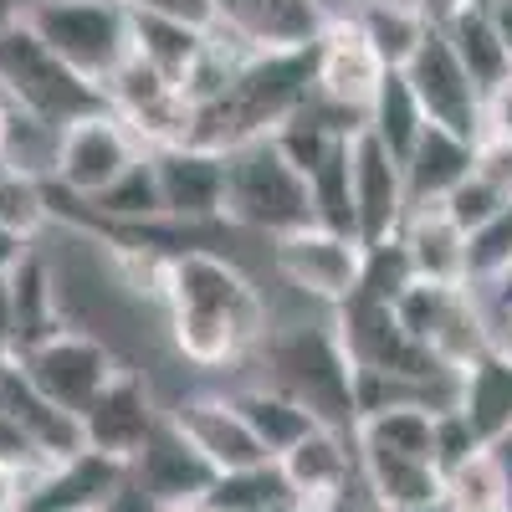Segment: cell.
<instances>
[{
	"instance_id": "6da1fadb",
	"label": "cell",
	"mask_w": 512,
	"mask_h": 512,
	"mask_svg": "<svg viewBox=\"0 0 512 512\" xmlns=\"http://www.w3.org/2000/svg\"><path fill=\"white\" fill-rule=\"evenodd\" d=\"M169 308V338L185 364L195 369H226L262 349L272 328L267 297L251 287V277L231 256L195 246L180 256H164V292Z\"/></svg>"
},
{
	"instance_id": "7a4b0ae2",
	"label": "cell",
	"mask_w": 512,
	"mask_h": 512,
	"mask_svg": "<svg viewBox=\"0 0 512 512\" xmlns=\"http://www.w3.org/2000/svg\"><path fill=\"white\" fill-rule=\"evenodd\" d=\"M313 67H318V47L246 57L231 88L216 103L195 108L190 144L216 149V154H236L246 144L272 139L282 123H292L297 113L308 108V98H313Z\"/></svg>"
},
{
	"instance_id": "3957f363",
	"label": "cell",
	"mask_w": 512,
	"mask_h": 512,
	"mask_svg": "<svg viewBox=\"0 0 512 512\" xmlns=\"http://www.w3.org/2000/svg\"><path fill=\"white\" fill-rule=\"evenodd\" d=\"M262 364H267V379L272 390L292 395L318 425H333V431H354L359 425V410H354V364L344 354L333 333V318L328 323H282V328H267L262 338Z\"/></svg>"
},
{
	"instance_id": "277c9868",
	"label": "cell",
	"mask_w": 512,
	"mask_h": 512,
	"mask_svg": "<svg viewBox=\"0 0 512 512\" xmlns=\"http://www.w3.org/2000/svg\"><path fill=\"white\" fill-rule=\"evenodd\" d=\"M0 98L16 113L57 128V134L108 108L103 88H93L88 77H77L26 21L0 36Z\"/></svg>"
},
{
	"instance_id": "5b68a950",
	"label": "cell",
	"mask_w": 512,
	"mask_h": 512,
	"mask_svg": "<svg viewBox=\"0 0 512 512\" xmlns=\"http://www.w3.org/2000/svg\"><path fill=\"white\" fill-rule=\"evenodd\" d=\"M226 205H221V226L231 231H251V236H292L313 226V190L297 169L277 154L272 139L246 144L236 154H226Z\"/></svg>"
},
{
	"instance_id": "8992f818",
	"label": "cell",
	"mask_w": 512,
	"mask_h": 512,
	"mask_svg": "<svg viewBox=\"0 0 512 512\" xmlns=\"http://www.w3.org/2000/svg\"><path fill=\"white\" fill-rule=\"evenodd\" d=\"M21 21L93 88H108L134 57V11L118 0H26Z\"/></svg>"
},
{
	"instance_id": "52a82bcc",
	"label": "cell",
	"mask_w": 512,
	"mask_h": 512,
	"mask_svg": "<svg viewBox=\"0 0 512 512\" xmlns=\"http://www.w3.org/2000/svg\"><path fill=\"white\" fill-rule=\"evenodd\" d=\"M144 159V144L128 134V123L118 113H93L57 134V159H52V185L82 205H93L98 195H108L128 169Z\"/></svg>"
},
{
	"instance_id": "ba28073f",
	"label": "cell",
	"mask_w": 512,
	"mask_h": 512,
	"mask_svg": "<svg viewBox=\"0 0 512 512\" xmlns=\"http://www.w3.org/2000/svg\"><path fill=\"white\" fill-rule=\"evenodd\" d=\"M272 267L292 292H303L308 303H323L328 313H338L364 282V241L338 236L328 226H303V231L272 241Z\"/></svg>"
},
{
	"instance_id": "9c48e42d",
	"label": "cell",
	"mask_w": 512,
	"mask_h": 512,
	"mask_svg": "<svg viewBox=\"0 0 512 512\" xmlns=\"http://www.w3.org/2000/svg\"><path fill=\"white\" fill-rule=\"evenodd\" d=\"M16 364H21V374H26L52 405H62L67 415L82 420V410L103 395V384L118 374L123 359L103 344L98 333H88V328L72 323V328H62L57 338H47V344L26 349Z\"/></svg>"
},
{
	"instance_id": "30bf717a",
	"label": "cell",
	"mask_w": 512,
	"mask_h": 512,
	"mask_svg": "<svg viewBox=\"0 0 512 512\" xmlns=\"http://www.w3.org/2000/svg\"><path fill=\"white\" fill-rule=\"evenodd\" d=\"M103 98H108V113H118L128 123V134L144 144V154L180 149L195 134V103L185 98V88L139 57H128L118 67V77L103 88Z\"/></svg>"
},
{
	"instance_id": "8fae6325",
	"label": "cell",
	"mask_w": 512,
	"mask_h": 512,
	"mask_svg": "<svg viewBox=\"0 0 512 512\" xmlns=\"http://www.w3.org/2000/svg\"><path fill=\"white\" fill-rule=\"evenodd\" d=\"M405 82H410V93H415V103H420L431 128H446V134H456L466 144H477L487 134V98H482L477 82L466 77V67L456 62L451 41L441 31H431L420 41V52L405 67Z\"/></svg>"
},
{
	"instance_id": "7c38bea8",
	"label": "cell",
	"mask_w": 512,
	"mask_h": 512,
	"mask_svg": "<svg viewBox=\"0 0 512 512\" xmlns=\"http://www.w3.org/2000/svg\"><path fill=\"white\" fill-rule=\"evenodd\" d=\"M210 11H216L210 31L231 36L251 57L308 52L318 47V36L333 21V11H323V0H210Z\"/></svg>"
},
{
	"instance_id": "4fadbf2b",
	"label": "cell",
	"mask_w": 512,
	"mask_h": 512,
	"mask_svg": "<svg viewBox=\"0 0 512 512\" xmlns=\"http://www.w3.org/2000/svg\"><path fill=\"white\" fill-rule=\"evenodd\" d=\"M159 420H164V410L154 405L144 374L134 364H118V374L103 384V395L82 410V446L108 461L134 466L144 456V446L154 441Z\"/></svg>"
},
{
	"instance_id": "5bb4252c",
	"label": "cell",
	"mask_w": 512,
	"mask_h": 512,
	"mask_svg": "<svg viewBox=\"0 0 512 512\" xmlns=\"http://www.w3.org/2000/svg\"><path fill=\"white\" fill-rule=\"evenodd\" d=\"M154 175H159V200H164V221L175 226H221V205H226V169L231 159L200 144H180V149H159Z\"/></svg>"
},
{
	"instance_id": "9a60e30c",
	"label": "cell",
	"mask_w": 512,
	"mask_h": 512,
	"mask_svg": "<svg viewBox=\"0 0 512 512\" xmlns=\"http://www.w3.org/2000/svg\"><path fill=\"white\" fill-rule=\"evenodd\" d=\"M349 164H354V231H359L364 251L400 241V226L410 216L400 159H390L369 134H359L349 149Z\"/></svg>"
},
{
	"instance_id": "2e32d148",
	"label": "cell",
	"mask_w": 512,
	"mask_h": 512,
	"mask_svg": "<svg viewBox=\"0 0 512 512\" xmlns=\"http://www.w3.org/2000/svg\"><path fill=\"white\" fill-rule=\"evenodd\" d=\"M390 77V67H384L374 52H369V41L354 31L349 16H333L328 31L318 36V67H313V93L333 108H344V113H369L374 93H379V82Z\"/></svg>"
},
{
	"instance_id": "e0dca14e",
	"label": "cell",
	"mask_w": 512,
	"mask_h": 512,
	"mask_svg": "<svg viewBox=\"0 0 512 512\" xmlns=\"http://www.w3.org/2000/svg\"><path fill=\"white\" fill-rule=\"evenodd\" d=\"M123 482H128L123 461H108L98 451H77L67 461H52L41 477L26 482L21 512H103Z\"/></svg>"
},
{
	"instance_id": "ac0fdd59",
	"label": "cell",
	"mask_w": 512,
	"mask_h": 512,
	"mask_svg": "<svg viewBox=\"0 0 512 512\" xmlns=\"http://www.w3.org/2000/svg\"><path fill=\"white\" fill-rule=\"evenodd\" d=\"M169 420H175V431L216 466V477L221 472H241V466H262L272 461L262 446H256V436L246 431V420L241 410L231 405V395H190L180 400L175 410H164Z\"/></svg>"
},
{
	"instance_id": "d6986e66",
	"label": "cell",
	"mask_w": 512,
	"mask_h": 512,
	"mask_svg": "<svg viewBox=\"0 0 512 512\" xmlns=\"http://www.w3.org/2000/svg\"><path fill=\"white\" fill-rule=\"evenodd\" d=\"M128 477H134L159 507H200L210 482H216V466H210L180 431H175V420H159V431L154 441L144 446V456L128 466Z\"/></svg>"
},
{
	"instance_id": "ffe728a7",
	"label": "cell",
	"mask_w": 512,
	"mask_h": 512,
	"mask_svg": "<svg viewBox=\"0 0 512 512\" xmlns=\"http://www.w3.org/2000/svg\"><path fill=\"white\" fill-rule=\"evenodd\" d=\"M282 477L292 487V497L303 507H328L333 497H344L359 482V446L354 431H333V425H318L308 441H297L282 461Z\"/></svg>"
},
{
	"instance_id": "44dd1931",
	"label": "cell",
	"mask_w": 512,
	"mask_h": 512,
	"mask_svg": "<svg viewBox=\"0 0 512 512\" xmlns=\"http://www.w3.org/2000/svg\"><path fill=\"white\" fill-rule=\"evenodd\" d=\"M456 415L472 425L487 451L512 431V359L497 344L456 369Z\"/></svg>"
},
{
	"instance_id": "7402d4cb",
	"label": "cell",
	"mask_w": 512,
	"mask_h": 512,
	"mask_svg": "<svg viewBox=\"0 0 512 512\" xmlns=\"http://www.w3.org/2000/svg\"><path fill=\"white\" fill-rule=\"evenodd\" d=\"M0 410H6L41 451H47V461H67L77 451H88V446H82V420L41 395L36 384L21 374L16 359L0 364Z\"/></svg>"
},
{
	"instance_id": "603a6c76",
	"label": "cell",
	"mask_w": 512,
	"mask_h": 512,
	"mask_svg": "<svg viewBox=\"0 0 512 512\" xmlns=\"http://www.w3.org/2000/svg\"><path fill=\"white\" fill-rule=\"evenodd\" d=\"M400 246L420 282L466 287V231L446 216V205H415L400 226Z\"/></svg>"
},
{
	"instance_id": "cb8c5ba5",
	"label": "cell",
	"mask_w": 512,
	"mask_h": 512,
	"mask_svg": "<svg viewBox=\"0 0 512 512\" xmlns=\"http://www.w3.org/2000/svg\"><path fill=\"white\" fill-rule=\"evenodd\" d=\"M11 308H16V349H36L47 344V338H57L67 323V297H62V277L52 272V262L41 251H31L21 272L11 277ZM16 354V359H21Z\"/></svg>"
},
{
	"instance_id": "d4e9b609",
	"label": "cell",
	"mask_w": 512,
	"mask_h": 512,
	"mask_svg": "<svg viewBox=\"0 0 512 512\" xmlns=\"http://www.w3.org/2000/svg\"><path fill=\"white\" fill-rule=\"evenodd\" d=\"M472 154L477 144H466L446 128H425L420 144L410 149V159L400 164L405 169V195H410V210L415 205H446V195L472 180Z\"/></svg>"
},
{
	"instance_id": "484cf974",
	"label": "cell",
	"mask_w": 512,
	"mask_h": 512,
	"mask_svg": "<svg viewBox=\"0 0 512 512\" xmlns=\"http://www.w3.org/2000/svg\"><path fill=\"white\" fill-rule=\"evenodd\" d=\"M344 16L354 21V31L369 41V52L390 72H405L410 57L420 52V41L436 31L410 0H354Z\"/></svg>"
},
{
	"instance_id": "4316f807",
	"label": "cell",
	"mask_w": 512,
	"mask_h": 512,
	"mask_svg": "<svg viewBox=\"0 0 512 512\" xmlns=\"http://www.w3.org/2000/svg\"><path fill=\"white\" fill-rule=\"evenodd\" d=\"M359 482L364 492L390 512V507H425V502H446V477L431 461H410L390 451H369L359 446Z\"/></svg>"
},
{
	"instance_id": "83f0119b",
	"label": "cell",
	"mask_w": 512,
	"mask_h": 512,
	"mask_svg": "<svg viewBox=\"0 0 512 512\" xmlns=\"http://www.w3.org/2000/svg\"><path fill=\"white\" fill-rule=\"evenodd\" d=\"M231 405L241 410L246 431L256 436V446H262L272 461H282L297 441H308V436L318 431V420L297 405L292 395L272 390V384H246V390L231 395Z\"/></svg>"
},
{
	"instance_id": "f1b7e54d",
	"label": "cell",
	"mask_w": 512,
	"mask_h": 512,
	"mask_svg": "<svg viewBox=\"0 0 512 512\" xmlns=\"http://www.w3.org/2000/svg\"><path fill=\"white\" fill-rule=\"evenodd\" d=\"M354 446L390 451V456H410V461H431L436 466V410L420 405V400L369 410L354 425Z\"/></svg>"
},
{
	"instance_id": "f546056e",
	"label": "cell",
	"mask_w": 512,
	"mask_h": 512,
	"mask_svg": "<svg viewBox=\"0 0 512 512\" xmlns=\"http://www.w3.org/2000/svg\"><path fill=\"white\" fill-rule=\"evenodd\" d=\"M441 36L451 41L456 62H461L466 77H472L477 88H482V98L497 93L502 82L512 77V57H507V47H502V36H497L487 6H466L451 26H441Z\"/></svg>"
},
{
	"instance_id": "4dcf8cb0",
	"label": "cell",
	"mask_w": 512,
	"mask_h": 512,
	"mask_svg": "<svg viewBox=\"0 0 512 512\" xmlns=\"http://www.w3.org/2000/svg\"><path fill=\"white\" fill-rule=\"evenodd\" d=\"M425 128H431V123H425V113H420V103H415V93H410L405 72H390V77L379 82L369 113H364V134H369L384 154H390V159L405 164Z\"/></svg>"
},
{
	"instance_id": "1f68e13d",
	"label": "cell",
	"mask_w": 512,
	"mask_h": 512,
	"mask_svg": "<svg viewBox=\"0 0 512 512\" xmlns=\"http://www.w3.org/2000/svg\"><path fill=\"white\" fill-rule=\"evenodd\" d=\"M210 47V31L185 26V21H164V16H134V57L164 72L169 82H185L200 52Z\"/></svg>"
},
{
	"instance_id": "d6a6232c",
	"label": "cell",
	"mask_w": 512,
	"mask_h": 512,
	"mask_svg": "<svg viewBox=\"0 0 512 512\" xmlns=\"http://www.w3.org/2000/svg\"><path fill=\"white\" fill-rule=\"evenodd\" d=\"M205 512H282V507H297L287 477L277 461H262V466H241V472H221L210 482Z\"/></svg>"
},
{
	"instance_id": "836d02e7",
	"label": "cell",
	"mask_w": 512,
	"mask_h": 512,
	"mask_svg": "<svg viewBox=\"0 0 512 512\" xmlns=\"http://www.w3.org/2000/svg\"><path fill=\"white\" fill-rule=\"evenodd\" d=\"M359 139V134H354ZM349 144H338L313 175H308V190H313V226H328L338 236H359L354 231V164H349Z\"/></svg>"
},
{
	"instance_id": "e575fe53",
	"label": "cell",
	"mask_w": 512,
	"mask_h": 512,
	"mask_svg": "<svg viewBox=\"0 0 512 512\" xmlns=\"http://www.w3.org/2000/svg\"><path fill=\"white\" fill-rule=\"evenodd\" d=\"M0 226L16 231L21 241H36L52 226V190L41 175H26V169H6L0 175Z\"/></svg>"
},
{
	"instance_id": "d590c367",
	"label": "cell",
	"mask_w": 512,
	"mask_h": 512,
	"mask_svg": "<svg viewBox=\"0 0 512 512\" xmlns=\"http://www.w3.org/2000/svg\"><path fill=\"white\" fill-rule=\"evenodd\" d=\"M446 507L451 512H512V492H507V477L492 461V451L472 456L446 477Z\"/></svg>"
},
{
	"instance_id": "8d00e7d4",
	"label": "cell",
	"mask_w": 512,
	"mask_h": 512,
	"mask_svg": "<svg viewBox=\"0 0 512 512\" xmlns=\"http://www.w3.org/2000/svg\"><path fill=\"white\" fill-rule=\"evenodd\" d=\"M507 267H512V205L466 236V287L487 292Z\"/></svg>"
},
{
	"instance_id": "74e56055",
	"label": "cell",
	"mask_w": 512,
	"mask_h": 512,
	"mask_svg": "<svg viewBox=\"0 0 512 512\" xmlns=\"http://www.w3.org/2000/svg\"><path fill=\"white\" fill-rule=\"evenodd\" d=\"M482 451H487V446L477 441V431H472V425H466L456 410H441V415H436V472H441V477H451L456 466H466V461L482 456Z\"/></svg>"
},
{
	"instance_id": "f35d334b",
	"label": "cell",
	"mask_w": 512,
	"mask_h": 512,
	"mask_svg": "<svg viewBox=\"0 0 512 512\" xmlns=\"http://www.w3.org/2000/svg\"><path fill=\"white\" fill-rule=\"evenodd\" d=\"M497 210H507V200H502L497 190H487L477 175H472V180H461V185L446 195V216H451L466 236H472L477 226H487V221L497 216Z\"/></svg>"
},
{
	"instance_id": "ab89813d",
	"label": "cell",
	"mask_w": 512,
	"mask_h": 512,
	"mask_svg": "<svg viewBox=\"0 0 512 512\" xmlns=\"http://www.w3.org/2000/svg\"><path fill=\"white\" fill-rule=\"evenodd\" d=\"M0 466H6V472H16L21 482H31V477H41V472H47V451H41L26 431H21V425L6 415V410H0Z\"/></svg>"
},
{
	"instance_id": "60d3db41",
	"label": "cell",
	"mask_w": 512,
	"mask_h": 512,
	"mask_svg": "<svg viewBox=\"0 0 512 512\" xmlns=\"http://www.w3.org/2000/svg\"><path fill=\"white\" fill-rule=\"evenodd\" d=\"M472 175L512 205V144L482 134V139H477V154H472Z\"/></svg>"
},
{
	"instance_id": "b9f144b4",
	"label": "cell",
	"mask_w": 512,
	"mask_h": 512,
	"mask_svg": "<svg viewBox=\"0 0 512 512\" xmlns=\"http://www.w3.org/2000/svg\"><path fill=\"white\" fill-rule=\"evenodd\" d=\"M128 6L134 16H164V21H185V26H200L210 31L216 26V11H210V0H118Z\"/></svg>"
},
{
	"instance_id": "7bdbcfd3",
	"label": "cell",
	"mask_w": 512,
	"mask_h": 512,
	"mask_svg": "<svg viewBox=\"0 0 512 512\" xmlns=\"http://www.w3.org/2000/svg\"><path fill=\"white\" fill-rule=\"evenodd\" d=\"M487 134L512 144V77L502 82L497 93H487Z\"/></svg>"
},
{
	"instance_id": "ee69618b",
	"label": "cell",
	"mask_w": 512,
	"mask_h": 512,
	"mask_svg": "<svg viewBox=\"0 0 512 512\" xmlns=\"http://www.w3.org/2000/svg\"><path fill=\"white\" fill-rule=\"evenodd\" d=\"M36 251V241H21L16 231H6L0 226V282H11L16 272H21V262Z\"/></svg>"
},
{
	"instance_id": "f6af8a7d",
	"label": "cell",
	"mask_w": 512,
	"mask_h": 512,
	"mask_svg": "<svg viewBox=\"0 0 512 512\" xmlns=\"http://www.w3.org/2000/svg\"><path fill=\"white\" fill-rule=\"evenodd\" d=\"M16 349V308H11V282H0V364H11Z\"/></svg>"
},
{
	"instance_id": "bcb514c9",
	"label": "cell",
	"mask_w": 512,
	"mask_h": 512,
	"mask_svg": "<svg viewBox=\"0 0 512 512\" xmlns=\"http://www.w3.org/2000/svg\"><path fill=\"white\" fill-rule=\"evenodd\" d=\"M103 512H164V507H159V502H154V497H149V492H144L134 477H128V482L118 487V497H113Z\"/></svg>"
},
{
	"instance_id": "7dc6e473",
	"label": "cell",
	"mask_w": 512,
	"mask_h": 512,
	"mask_svg": "<svg viewBox=\"0 0 512 512\" xmlns=\"http://www.w3.org/2000/svg\"><path fill=\"white\" fill-rule=\"evenodd\" d=\"M410 6H415L425 21H431V26L441 31V26H451V21H456L466 6H472V0H410Z\"/></svg>"
},
{
	"instance_id": "c3c4849f",
	"label": "cell",
	"mask_w": 512,
	"mask_h": 512,
	"mask_svg": "<svg viewBox=\"0 0 512 512\" xmlns=\"http://www.w3.org/2000/svg\"><path fill=\"white\" fill-rule=\"evenodd\" d=\"M482 303H487V313H492V323H502V318H512V267L482 292Z\"/></svg>"
},
{
	"instance_id": "681fc988",
	"label": "cell",
	"mask_w": 512,
	"mask_h": 512,
	"mask_svg": "<svg viewBox=\"0 0 512 512\" xmlns=\"http://www.w3.org/2000/svg\"><path fill=\"white\" fill-rule=\"evenodd\" d=\"M323 512H384V507H379V502H374V497L364 492V482H354V487H349L344 497H333V502H328Z\"/></svg>"
},
{
	"instance_id": "f907efd6",
	"label": "cell",
	"mask_w": 512,
	"mask_h": 512,
	"mask_svg": "<svg viewBox=\"0 0 512 512\" xmlns=\"http://www.w3.org/2000/svg\"><path fill=\"white\" fill-rule=\"evenodd\" d=\"M21 492H26V482L0 466V512H21Z\"/></svg>"
},
{
	"instance_id": "816d5d0a",
	"label": "cell",
	"mask_w": 512,
	"mask_h": 512,
	"mask_svg": "<svg viewBox=\"0 0 512 512\" xmlns=\"http://www.w3.org/2000/svg\"><path fill=\"white\" fill-rule=\"evenodd\" d=\"M492 26H497V36H502V47H507V57H512V0H492Z\"/></svg>"
},
{
	"instance_id": "f5cc1de1",
	"label": "cell",
	"mask_w": 512,
	"mask_h": 512,
	"mask_svg": "<svg viewBox=\"0 0 512 512\" xmlns=\"http://www.w3.org/2000/svg\"><path fill=\"white\" fill-rule=\"evenodd\" d=\"M21 16H26V0H0V36L11 26H21Z\"/></svg>"
},
{
	"instance_id": "db71d44e",
	"label": "cell",
	"mask_w": 512,
	"mask_h": 512,
	"mask_svg": "<svg viewBox=\"0 0 512 512\" xmlns=\"http://www.w3.org/2000/svg\"><path fill=\"white\" fill-rule=\"evenodd\" d=\"M492 328H497V349L512 359V318H502V323H492Z\"/></svg>"
},
{
	"instance_id": "11a10c76",
	"label": "cell",
	"mask_w": 512,
	"mask_h": 512,
	"mask_svg": "<svg viewBox=\"0 0 512 512\" xmlns=\"http://www.w3.org/2000/svg\"><path fill=\"white\" fill-rule=\"evenodd\" d=\"M390 512H451L446 502H425V507H390Z\"/></svg>"
},
{
	"instance_id": "9f6ffc18",
	"label": "cell",
	"mask_w": 512,
	"mask_h": 512,
	"mask_svg": "<svg viewBox=\"0 0 512 512\" xmlns=\"http://www.w3.org/2000/svg\"><path fill=\"white\" fill-rule=\"evenodd\" d=\"M164 512H205V507H164Z\"/></svg>"
},
{
	"instance_id": "6f0895ef",
	"label": "cell",
	"mask_w": 512,
	"mask_h": 512,
	"mask_svg": "<svg viewBox=\"0 0 512 512\" xmlns=\"http://www.w3.org/2000/svg\"><path fill=\"white\" fill-rule=\"evenodd\" d=\"M6 169H11V164H6V159H0V175H6Z\"/></svg>"
},
{
	"instance_id": "680465c9",
	"label": "cell",
	"mask_w": 512,
	"mask_h": 512,
	"mask_svg": "<svg viewBox=\"0 0 512 512\" xmlns=\"http://www.w3.org/2000/svg\"><path fill=\"white\" fill-rule=\"evenodd\" d=\"M472 6H492V0H472Z\"/></svg>"
}]
</instances>
